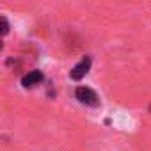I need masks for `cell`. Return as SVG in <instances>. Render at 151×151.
<instances>
[{"label": "cell", "instance_id": "2", "mask_svg": "<svg viewBox=\"0 0 151 151\" xmlns=\"http://www.w3.org/2000/svg\"><path fill=\"white\" fill-rule=\"evenodd\" d=\"M91 69V57L89 55H86L77 66H75L71 71H69V77L73 78V80H82L86 75H87V71Z\"/></svg>", "mask_w": 151, "mask_h": 151}, {"label": "cell", "instance_id": "4", "mask_svg": "<svg viewBox=\"0 0 151 151\" xmlns=\"http://www.w3.org/2000/svg\"><path fill=\"white\" fill-rule=\"evenodd\" d=\"M0 22H2V36H6V34L9 32V22H7V18H6V16L0 18Z\"/></svg>", "mask_w": 151, "mask_h": 151}, {"label": "cell", "instance_id": "1", "mask_svg": "<svg viewBox=\"0 0 151 151\" xmlns=\"http://www.w3.org/2000/svg\"><path fill=\"white\" fill-rule=\"evenodd\" d=\"M75 96H77V100L80 103H84V105H89V107H98L100 105V98L91 87H86V86L77 87L75 89Z\"/></svg>", "mask_w": 151, "mask_h": 151}, {"label": "cell", "instance_id": "3", "mask_svg": "<svg viewBox=\"0 0 151 151\" xmlns=\"http://www.w3.org/2000/svg\"><path fill=\"white\" fill-rule=\"evenodd\" d=\"M45 80V77H43V73L39 71V69H34V71H29L25 77L22 78V86L23 87H36L37 84H41Z\"/></svg>", "mask_w": 151, "mask_h": 151}]
</instances>
